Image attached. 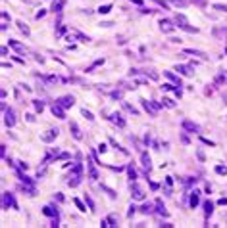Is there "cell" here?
<instances>
[{
    "label": "cell",
    "mask_w": 227,
    "mask_h": 228,
    "mask_svg": "<svg viewBox=\"0 0 227 228\" xmlns=\"http://www.w3.org/2000/svg\"><path fill=\"white\" fill-rule=\"evenodd\" d=\"M91 159H92V157H91ZM94 163H96L94 159L87 163V167H89V177H91V180H96V178H98V171H96V167H94Z\"/></svg>",
    "instance_id": "obj_13"
},
{
    "label": "cell",
    "mask_w": 227,
    "mask_h": 228,
    "mask_svg": "<svg viewBox=\"0 0 227 228\" xmlns=\"http://www.w3.org/2000/svg\"><path fill=\"white\" fill-rule=\"evenodd\" d=\"M108 119H110L112 123H114V125H117V127H121V128L125 127V121L121 119V115H119V113H112L110 117H108Z\"/></svg>",
    "instance_id": "obj_18"
},
{
    "label": "cell",
    "mask_w": 227,
    "mask_h": 228,
    "mask_svg": "<svg viewBox=\"0 0 227 228\" xmlns=\"http://www.w3.org/2000/svg\"><path fill=\"white\" fill-rule=\"evenodd\" d=\"M141 104H143V108L146 109V113L150 115V117H156V113H158V109L162 108V104H158V102H148V100H141Z\"/></svg>",
    "instance_id": "obj_1"
},
{
    "label": "cell",
    "mask_w": 227,
    "mask_h": 228,
    "mask_svg": "<svg viewBox=\"0 0 227 228\" xmlns=\"http://www.w3.org/2000/svg\"><path fill=\"white\" fill-rule=\"evenodd\" d=\"M100 25H104V27H112L114 23H112V21H104V23H100Z\"/></svg>",
    "instance_id": "obj_55"
},
{
    "label": "cell",
    "mask_w": 227,
    "mask_h": 228,
    "mask_svg": "<svg viewBox=\"0 0 227 228\" xmlns=\"http://www.w3.org/2000/svg\"><path fill=\"white\" fill-rule=\"evenodd\" d=\"M67 31V29H65V25H60V29H58V33H56V37H62V35H64V33Z\"/></svg>",
    "instance_id": "obj_42"
},
{
    "label": "cell",
    "mask_w": 227,
    "mask_h": 228,
    "mask_svg": "<svg viewBox=\"0 0 227 228\" xmlns=\"http://www.w3.org/2000/svg\"><path fill=\"white\" fill-rule=\"evenodd\" d=\"M150 188H152V190H158V188H160V184H156V182H150Z\"/></svg>",
    "instance_id": "obj_50"
},
{
    "label": "cell",
    "mask_w": 227,
    "mask_h": 228,
    "mask_svg": "<svg viewBox=\"0 0 227 228\" xmlns=\"http://www.w3.org/2000/svg\"><path fill=\"white\" fill-rule=\"evenodd\" d=\"M33 106H35V109L39 111V113H42V109H44V104L40 100H33Z\"/></svg>",
    "instance_id": "obj_30"
},
{
    "label": "cell",
    "mask_w": 227,
    "mask_h": 228,
    "mask_svg": "<svg viewBox=\"0 0 227 228\" xmlns=\"http://www.w3.org/2000/svg\"><path fill=\"white\" fill-rule=\"evenodd\" d=\"M42 215L46 217H58V207H54V205H46V207H42Z\"/></svg>",
    "instance_id": "obj_15"
},
{
    "label": "cell",
    "mask_w": 227,
    "mask_h": 228,
    "mask_svg": "<svg viewBox=\"0 0 227 228\" xmlns=\"http://www.w3.org/2000/svg\"><path fill=\"white\" fill-rule=\"evenodd\" d=\"M216 10H220V12H227V6H223V4H216Z\"/></svg>",
    "instance_id": "obj_45"
},
{
    "label": "cell",
    "mask_w": 227,
    "mask_h": 228,
    "mask_svg": "<svg viewBox=\"0 0 227 228\" xmlns=\"http://www.w3.org/2000/svg\"><path fill=\"white\" fill-rule=\"evenodd\" d=\"M164 106H166V108H175V102L171 100V98H164Z\"/></svg>",
    "instance_id": "obj_36"
},
{
    "label": "cell",
    "mask_w": 227,
    "mask_h": 228,
    "mask_svg": "<svg viewBox=\"0 0 227 228\" xmlns=\"http://www.w3.org/2000/svg\"><path fill=\"white\" fill-rule=\"evenodd\" d=\"M131 2H133V4H139V6L143 4V0H131Z\"/></svg>",
    "instance_id": "obj_56"
},
{
    "label": "cell",
    "mask_w": 227,
    "mask_h": 228,
    "mask_svg": "<svg viewBox=\"0 0 227 228\" xmlns=\"http://www.w3.org/2000/svg\"><path fill=\"white\" fill-rule=\"evenodd\" d=\"M212 213H214V203L208 199V201H204V215H206V219L212 215Z\"/></svg>",
    "instance_id": "obj_25"
},
{
    "label": "cell",
    "mask_w": 227,
    "mask_h": 228,
    "mask_svg": "<svg viewBox=\"0 0 227 228\" xmlns=\"http://www.w3.org/2000/svg\"><path fill=\"white\" fill-rule=\"evenodd\" d=\"M181 142H183V144H189V138L185 136V134H181Z\"/></svg>",
    "instance_id": "obj_53"
},
{
    "label": "cell",
    "mask_w": 227,
    "mask_h": 228,
    "mask_svg": "<svg viewBox=\"0 0 227 228\" xmlns=\"http://www.w3.org/2000/svg\"><path fill=\"white\" fill-rule=\"evenodd\" d=\"M225 54H227V48H225Z\"/></svg>",
    "instance_id": "obj_57"
},
{
    "label": "cell",
    "mask_w": 227,
    "mask_h": 228,
    "mask_svg": "<svg viewBox=\"0 0 227 228\" xmlns=\"http://www.w3.org/2000/svg\"><path fill=\"white\" fill-rule=\"evenodd\" d=\"M56 104H60L64 109L65 108H71L73 104H75V98H73V96H69V94H67V96H60L58 100H56Z\"/></svg>",
    "instance_id": "obj_5"
},
{
    "label": "cell",
    "mask_w": 227,
    "mask_h": 228,
    "mask_svg": "<svg viewBox=\"0 0 227 228\" xmlns=\"http://www.w3.org/2000/svg\"><path fill=\"white\" fill-rule=\"evenodd\" d=\"M123 108L127 109L129 113H133V115H139V109H135V108H133V106L129 104V102H123Z\"/></svg>",
    "instance_id": "obj_29"
},
{
    "label": "cell",
    "mask_w": 227,
    "mask_h": 228,
    "mask_svg": "<svg viewBox=\"0 0 227 228\" xmlns=\"http://www.w3.org/2000/svg\"><path fill=\"white\" fill-rule=\"evenodd\" d=\"M8 44H10V46H12V48H13V50H15V52H18V54H23V56H25V46H23V44H20V42H18V40H13V38H10V40H8Z\"/></svg>",
    "instance_id": "obj_12"
},
{
    "label": "cell",
    "mask_w": 227,
    "mask_h": 228,
    "mask_svg": "<svg viewBox=\"0 0 227 228\" xmlns=\"http://www.w3.org/2000/svg\"><path fill=\"white\" fill-rule=\"evenodd\" d=\"M69 130H71V134H73V138L75 140H83V134H81V130H79V127H77V123H69Z\"/></svg>",
    "instance_id": "obj_17"
},
{
    "label": "cell",
    "mask_w": 227,
    "mask_h": 228,
    "mask_svg": "<svg viewBox=\"0 0 227 228\" xmlns=\"http://www.w3.org/2000/svg\"><path fill=\"white\" fill-rule=\"evenodd\" d=\"M18 209V203H15V199H13V194H10V192H4L2 194V209Z\"/></svg>",
    "instance_id": "obj_3"
},
{
    "label": "cell",
    "mask_w": 227,
    "mask_h": 228,
    "mask_svg": "<svg viewBox=\"0 0 227 228\" xmlns=\"http://www.w3.org/2000/svg\"><path fill=\"white\" fill-rule=\"evenodd\" d=\"M164 75L168 77L169 81L173 82V84H175V86H183V82H181V79H179V77L177 75H173V73H171V71H166V73H164Z\"/></svg>",
    "instance_id": "obj_22"
},
{
    "label": "cell",
    "mask_w": 227,
    "mask_h": 228,
    "mask_svg": "<svg viewBox=\"0 0 227 228\" xmlns=\"http://www.w3.org/2000/svg\"><path fill=\"white\" fill-rule=\"evenodd\" d=\"M175 71H179L185 77H193V65H177Z\"/></svg>",
    "instance_id": "obj_16"
},
{
    "label": "cell",
    "mask_w": 227,
    "mask_h": 228,
    "mask_svg": "<svg viewBox=\"0 0 227 228\" xmlns=\"http://www.w3.org/2000/svg\"><path fill=\"white\" fill-rule=\"evenodd\" d=\"M2 19H4V21H8V19H10V15H8V12H2Z\"/></svg>",
    "instance_id": "obj_54"
},
{
    "label": "cell",
    "mask_w": 227,
    "mask_h": 228,
    "mask_svg": "<svg viewBox=\"0 0 227 228\" xmlns=\"http://www.w3.org/2000/svg\"><path fill=\"white\" fill-rule=\"evenodd\" d=\"M44 15H46V10H40V12H37V19L44 17Z\"/></svg>",
    "instance_id": "obj_47"
},
{
    "label": "cell",
    "mask_w": 227,
    "mask_h": 228,
    "mask_svg": "<svg viewBox=\"0 0 227 228\" xmlns=\"http://www.w3.org/2000/svg\"><path fill=\"white\" fill-rule=\"evenodd\" d=\"M216 173L225 177V175H227V167H223V165H218V167H216Z\"/></svg>",
    "instance_id": "obj_39"
},
{
    "label": "cell",
    "mask_w": 227,
    "mask_h": 228,
    "mask_svg": "<svg viewBox=\"0 0 227 228\" xmlns=\"http://www.w3.org/2000/svg\"><path fill=\"white\" fill-rule=\"evenodd\" d=\"M175 23H177V27H179V29H183V31H187V33H198V29H196V27H189L187 17H185L183 13H177V15H175Z\"/></svg>",
    "instance_id": "obj_2"
},
{
    "label": "cell",
    "mask_w": 227,
    "mask_h": 228,
    "mask_svg": "<svg viewBox=\"0 0 227 228\" xmlns=\"http://www.w3.org/2000/svg\"><path fill=\"white\" fill-rule=\"evenodd\" d=\"M18 29H20V31L23 33L25 37H29V35H31V31H29V27H27L25 23H23V21H18Z\"/></svg>",
    "instance_id": "obj_27"
},
{
    "label": "cell",
    "mask_w": 227,
    "mask_h": 228,
    "mask_svg": "<svg viewBox=\"0 0 227 228\" xmlns=\"http://www.w3.org/2000/svg\"><path fill=\"white\" fill-rule=\"evenodd\" d=\"M169 2H171V4H175L177 8H185L189 4V0H169Z\"/></svg>",
    "instance_id": "obj_32"
},
{
    "label": "cell",
    "mask_w": 227,
    "mask_h": 228,
    "mask_svg": "<svg viewBox=\"0 0 227 228\" xmlns=\"http://www.w3.org/2000/svg\"><path fill=\"white\" fill-rule=\"evenodd\" d=\"M18 163H20V169H23V171H27V167H29V165H27V163H23V161H18Z\"/></svg>",
    "instance_id": "obj_49"
},
{
    "label": "cell",
    "mask_w": 227,
    "mask_h": 228,
    "mask_svg": "<svg viewBox=\"0 0 227 228\" xmlns=\"http://www.w3.org/2000/svg\"><path fill=\"white\" fill-rule=\"evenodd\" d=\"M64 4H65V2H64V0H54V2H52V12H56V13H60V12H62V8H64Z\"/></svg>",
    "instance_id": "obj_24"
},
{
    "label": "cell",
    "mask_w": 227,
    "mask_h": 228,
    "mask_svg": "<svg viewBox=\"0 0 227 228\" xmlns=\"http://www.w3.org/2000/svg\"><path fill=\"white\" fill-rule=\"evenodd\" d=\"M25 117H27V121H31V123H33V121H35V115H33V113H27Z\"/></svg>",
    "instance_id": "obj_52"
},
{
    "label": "cell",
    "mask_w": 227,
    "mask_h": 228,
    "mask_svg": "<svg viewBox=\"0 0 227 228\" xmlns=\"http://www.w3.org/2000/svg\"><path fill=\"white\" fill-rule=\"evenodd\" d=\"M212 33H214V37H218V38H220L221 35H225V33H227V27H223V29H218V27H216V29H214Z\"/></svg>",
    "instance_id": "obj_34"
},
{
    "label": "cell",
    "mask_w": 227,
    "mask_h": 228,
    "mask_svg": "<svg viewBox=\"0 0 227 228\" xmlns=\"http://www.w3.org/2000/svg\"><path fill=\"white\" fill-rule=\"evenodd\" d=\"M154 207L156 205H152V203H143V205L139 207V211H141L143 215H152V213H154Z\"/></svg>",
    "instance_id": "obj_20"
},
{
    "label": "cell",
    "mask_w": 227,
    "mask_h": 228,
    "mask_svg": "<svg viewBox=\"0 0 227 228\" xmlns=\"http://www.w3.org/2000/svg\"><path fill=\"white\" fill-rule=\"evenodd\" d=\"M58 134H60L58 128H50V130H46V134H40V140H42V142H52Z\"/></svg>",
    "instance_id": "obj_8"
},
{
    "label": "cell",
    "mask_w": 227,
    "mask_h": 228,
    "mask_svg": "<svg viewBox=\"0 0 227 228\" xmlns=\"http://www.w3.org/2000/svg\"><path fill=\"white\" fill-rule=\"evenodd\" d=\"M106 226H117V221H116V215H110L106 219Z\"/></svg>",
    "instance_id": "obj_31"
},
{
    "label": "cell",
    "mask_w": 227,
    "mask_h": 228,
    "mask_svg": "<svg viewBox=\"0 0 227 228\" xmlns=\"http://www.w3.org/2000/svg\"><path fill=\"white\" fill-rule=\"evenodd\" d=\"M73 203H75V205L79 207V211H87V207H85V205H83L81 201H79V199H73Z\"/></svg>",
    "instance_id": "obj_41"
},
{
    "label": "cell",
    "mask_w": 227,
    "mask_h": 228,
    "mask_svg": "<svg viewBox=\"0 0 227 228\" xmlns=\"http://www.w3.org/2000/svg\"><path fill=\"white\" fill-rule=\"evenodd\" d=\"M175 27H177V25H173L169 19H160V29H162L164 33H171V31H175Z\"/></svg>",
    "instance_id": "obj_10"
},
{
    "label": "cell",
    "mask_w": 227,
    "mask_h": 228,
    "mask_svg": "<svg viewBox=\"0 0 227 228\" xmlns=\"http://www.w3.org/2000/svg\"><path fill=\"white\" fill-rule=\"evenodd\" d=\"M141 161H143L144 171H148V173H150V169H152V159H150L148 152H143V153H141Z\"/></svg>",
    "instance_id": "obj_11"
},
{
    "label": "cell",
    "mask_w": 227,
    "mask_h": 228,
    "mask_svg": "<svg viewBox=\"0 0 227 228\" xmlns=\"http://www.w3.org/2000/svg\"><path fill=\"white\" fill-rule=\"evenodd\" d=\"M185 54H193V56H198V58H202V60H208V56L204 54V52H200V50H195V48H185Z\"/></svg>",
    "instance_id": "obj_23"
},
{
    "label": "cell",
    "mask_w": 227,
    "mask_h": 228,
    "mask_svg": "<svg viewBox=\"0 0 227 228\" xmlns=\"http://www.w3.org/2000/svg\"><path fill=\"white\" fill-rule=\"evenodd\" d=\"M218 205H227V197H221L220 201H218Z\"/></svg>",
    "instance_id": "obj_51"
},
{
    "label": "cell",
    "mask_w": 227,
    "mask_h": 228,
    "mask_svg": "<svg viewBox=\"0 0 227 228\" xmlns=\"http://www.w3.org/2000/svg\"><path fill=\"white\" fill-rule=\"evenodd\" d=\"M54 201L62 203V201H64V196H62V194H56V196H54Z\"/></svg>",
    "instance_id": "obj_46"
},
{
    "label": "cell",
    "mask_w": 227,
    "mask_h": 228,
    "mask_svg": "<svg viewBox=\"0 0 227 228\" xmlns=\"http://www.w3.org/2000/svg\"><path fill=\"white\" fill-rule=\"evenodd\" d=\"M171 186H173V178L166 177V196H171Z\"/></svg>",
    "instance_id": "obj_26"
},
{
    "label": "cell",
    "mask_w": 227,
    "mask_h": 228,
    "mask_svg": "<svg viewBox=\"0 0 227 228\" xmlns=\"http://www.w3.org/2000/svg\"><path fill=\"white\" fill-rule=\"evenodd\" d=\"M154 2H158V4H160V6H162L164 10H168V8H169V6H168V2H166V0H154Z\"/></svg>",
    "instance_id": "obj_43"
},
{
    "label": "cell",
    "mask_w": 227,
    "mask_h": 228,
    "mask_svg": "<svg viewBox=\"0 0 227 228\" xmlns=\"http://www.w3.org/2000/svg\"><path fill=\"white\" fill-rule=\"evenodd\" d=\"M106 150H108V148H106V144H100V146H98V152H100V153H104Z\"/></svg>",
    "instance_id": "obj_48"
},
{
    "label": "cell",
    "mask_w": 227,
    "mask_h": 228,
    "mask_svg": "<svg viewBox=\"0 0 227 228\" xmlns=\"http://www.w3.org/2000/svg\"><path fill=\"white\" fill-rule=\"evenodd\" d=\"M156 213L158 215H162V217H168V211H166V205H164V201L162 199H156Z\"/></svg>",
    "instance_id": "obj_19"
},
{
    "label": "cell",
    "mask_w": 227,
    "mask_h": 228,
    "mask_svg": "<svg viewBox=\"0 0 227 228\" xmlns=\"http://www.w3.org/2000/svg\"><path fill=\"white\" fill-rule=\"evenodd\" d=\"M81 113H83V117H85V119H89V121H92V119H94V115H92L91 111H89V109H81Z\"/></svg>",
    "instance_id": "obj_38"
},
{
    "label": "cell",
    "mask_w": 227,
    "mask_h": 228,
    "mask_svg": "<svg viewBox=\"0 0 227 228\" xmlns=\"http://www.w3.org/2000/svg\"><path fill=\"white\" fill-rule=\"evenodd\" d=\"M85 201H87V205H89V209L94 211V201H92V197L89 196V194H85Z\"/></svg>",
    "instance_id": "obj_33"
},
{
    "label": "cell",
    "mask_w": 227,
    "mask_h": 228,
    "mask_svg": "<svg viewBox=\"0 0 227 228\" xmlns=\"http://www.w3.org/2000/svg\"><path fill=\"white\" fill-rule=\"evenodd\" d=\"M110 96L114 98V100H121V98H123V92H121V90H114Z\"/></svg>",
    "instance_id": "obj_37"
},
{
    "label": "cell",
    "mask_w": 227,
    "mask_h": 228,
    "mask_svg": "<svg viewBox=\"0 0 227 228\" xmlns=\"http://www.w3.org/2000/svg\"><path fill=\"white\" fill-rule=\"evenodd\" d=\"M127 175H129L131 180H137V177H139V175H137V169L133 165H127Z\"/></svg>",
    "instance_id": "obj_28"
},
{
    "label": "cell",
    "mask_w": 227,
    "mask_h": 228,
    "mask_svg": "<svg viewBox=\"0 0 227 228\" xmlns=\"http://www.w3.org/2000/svg\"><path fill=\"white\" fill-rule=\"evenodd\" d=\"M131 196H133V199H137V201H143L144 197H146L144 190L135 182V180H131Z\"/></svg>",
    "instance_id": "obj_4"
},
{
    "label": "cell",
    "mask_w": 227,
    "mask_h": 228,
    "mask_svg": "<svg viewBox=\"0 0 227 228\" xmlns=\"http://www.w3.org/2000/svg\"><path fill=\"white\" fill-rule=\"evenodd\" d=\"M181 125H183V128H185V130H189V132H198V130H200V127H198L196 123H193L191 119H183Z\"/></svg>",
    "instance_id": "obj_7"
},
{
    "label": "cell",
    "mask_w": 227,
    "mask_h": 228,
    "mask_svg": "<svg viewBox=\"0 0 227 228\" xmlns=\"http://www.w3.org/2000/svg\"><path fill=\"white\" fill-rule=\"evenodd\" d=\"M81 180H83V177H81V175H69L67 184H69L71 188H75V186H79V184H81Z\"/></svg>",
    "instance_id": "obj_21"
},
{
    "label": "cell",
    "mask_w": 227,
    "mask_h": 228,
    "mask_svg": "<svg viewBox=\"0 0 227 228\" xmlns=\"http://www.w3.org/2000/svg\"><path fill=\"white\" fill-rule=\"evenodd\" d=\"M110 10H112V6H110V4H104V6H100V8H98V13H110Z\"/></svg>",
    "instance_id": "obj_35"
},
{
    "label": "cell",
    "mask_w": 227,
    "mask_h": 228,
    "mask_svg": "<svg viewBox=\"0 0 227 228\" xmlns=\"http://www.w3.org/2000/svg\"><path fill=\"white\" fill-rule=\"evenodd\" d=\"M52 115L54 117H58V119H65V111H64V108L60 106V104H52Z\"/></svg>",
    "instance_id": "obj_9"
},
{
    "label": "cell",
    "mask_w": 227,
    "mask_h": 228,
    "mask_svg": "<svg viewBox=\"0 0 227 228\" xmlns=\"http://www.w3.org/2000/svg\"><path fill=\"white\" fill-rule=\"evenodd\" d=\"M198 201H200V192H198V190H193V192H191V199H189V205L195 209L196 205H198Z\"/></svg>",
    "instance_id": "obj_14"
},
{
    "label": "cell",
    "mask_w": 227,
    "mask_h": 228,
    "mask_svg": "<svg viewBox=\"0 0 227 228\" xmlns=\"http://www.w3.org/2000/svg\"><path fill=\"white\" fill-rule=\"evenodd\" d=\"M196 157L200 159V161H204V159H206V157H204V152H202V150H196Z\"/></svg>",
    "instance_id": "obj_44"
},
{
    "label": "cell",
    "mask_w": 227,
    "mask_h": 228,
    "mask_svg": "<svg viewBox=\"0 0 227 228\" xmlns=\"http://www.w3.org/2000/svg\"><path fill=\"white\" fill-rule=\"evenodd\" d=\"M135 211H137L135 203H131V205H129V211H127V217H133V215H135Z\"/></svg>",
    "instance_id": "obj_40"
},
{
    "label": "cell",
    "mask_w": 227,
    "mask_h": 228,
    "mask_svg": "<svg viewBox=\"0 0 227 228\" xmlns=\"http://www.w3.org/2000/svg\"><path fill=\"white\" fill-rule=\"evenodd\" d=\"M4 123H6V127H13L15 125V111L13 109H6L4 111Z\"/></svg>",
    "instance_id": "obj_6"
}]
</instances>
